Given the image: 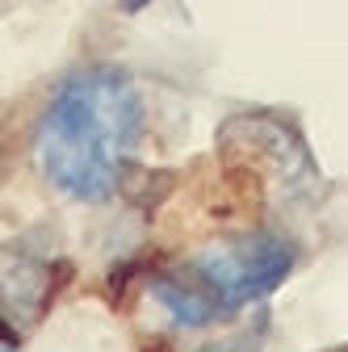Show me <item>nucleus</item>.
I'll return each instance as SVG.
<instances>
[{"label": "nucleus", "mask_w": 348, "mask_h": 352, "mask_svg": "<svg viewBox=\"0 0 348 352\" xmlns=\"http://www.w3.org/2000/svg\"><path fill=\"white\" fill-rule=\"evenodd\" d=\"M147 105L135 76L118 63L67 72L34 122L38 172L72 201L105 206L135 168Z\"/></svg>", "instance_id": "nucleus-1"}, {"label": "nucleus", "mask_w": 348, "mask_h": 352, "mask_svg": "<svg viewBox=\"0 0 348 352\" xmlns=\"http://www.w3.org/2000/svg\"><path fill=\"white\" fill-rule=\"evenodd\" d=\"M298 269V243L277 231H239L214 239L189 260L147 277V298L172 331H202L243 315L277 294Z\"/></svg>", "instance_id": "nucleus-2"}, {"label": "nucleus", "mask_w": 348, "mask_h": 352, "mask_svg": "<svg viewBox=\"0 0 348 352\" xmlns=\"http://www.w3.org/2000/svg\"><path fill=\"white\" fill-rule=\"evenodd\" d=\"M55 294V260L30 243L0 248V319L13 331L34 323Z\"/></svg>", "instance_id": "nucleus-3"}, {"label": "nucleus", "mask_w": 348, "mask_h": 352, "mask_svg": "<svg viewBox=\"0 0 348 352\" xmlns=\"http://www.w3.org/2000/svg\"><path fill=\"white\" fill-rule=\"evenodd\" d=\"M147 5H155V0H118V9H122V13H143Z\"/></svg>", "instance_id": "nucleus-4"}, {"label": "nucleus", "mask_w": 348, "mask_h": 352, "mask_svg": "<svg viewBox=\"0 0 348 352\" xmlns=\"http://www.w3.org/2000/svg\"><path fill=\"white\" fill-rule=\"evenodd\" d=\"M340 352H348V348H340Z\"/></svg>", "instance_id": "nucleus-5"}]
</instances>
